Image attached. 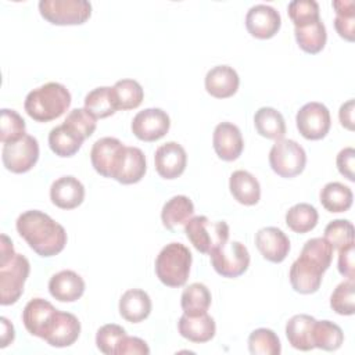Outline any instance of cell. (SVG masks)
<instances>
[{
  "label": "cell",
  "instance_id": "1",
  "mask_svg": "<svg viewBox=\"0 0 355 355\" xmlns=\"http://www.w3.org/2000/svg\"><path fill=\"white\" fill-rule=\"evenodd\" d=\"M18 234L40 257L60 254L67 244V232L62 225L39 209L22 212L15 222Z\"/></svg>",
  "mask_w": 355,
  "mask_h": 355
},
{
  "label": "cell",
  "instance_id": "2",
  "mask_svg": "<svg viewBox=\"0 0 355 355\" xmlns=\"http://www.w3.org/2000/svg\"><path fill=\"white\" fill-rule=\"evenodd\" d=\"M71 100V93L64 85L47 82L26 94L24 108L33 121L50 122L69 108Z\"/></svg>",
  "mask_w": 355,
  "mask_h": 355
},
{
  "label": "cell",
  "instance_id": "3",
  "mask_svg": "<svg viewBox=\"0 0 355 355\" xmlns=\"http://www.w3.org/2000/svg\"><path fill=\"white\" fill-rule=\"evenodd\" d=\"M191 261V252L184 244L169 243L157 255L155 275L168 287H182L189 279Z\"/></svg>",
  "mask_w": 355,
  "mask_h": 355
},
{
  "label": "cell",
  "instance_id": "4",
  "mask_svg": "<svg viewBox=\"0 0 355 355\" xmlns=\"http://www.w3.org/2000/svg\"><path fill=\"white\" fill-rule=\"evenodd\" d=\"M184 233L193 247L201 254H211L229 240V225L225 220H211L204 215L191 216L184 223Z\"/></svg>",
  "mask_w": 355,
  "mask_h": 355
},
{
  "label": "cell",
  "instance_id": "5",
  "mask_svg": "<svg viewBox=\"0 0 355 355\" xmlns=\"http://www.w3.org/2000/svg\"><path fill=\"white\" fill-rule=\"evenodd\" d=\"M269 165L280 178H294L305 169L306 153L295 140L279 139L269 151Z\"/></svg>",
  "mask_w": 355,
  "mask_h": 355
},
{
  "label": "cell",
  "instance_id": "6",
  "mask_svg": "<svg viewBox=\"0 0 355 355\" xmlns=\"http://www.w3.org/2000/svg\"><path fill=\"white\" fill-rule=\"evenodd\" d=\"M31 265L26 257L15 254L7 262L0 263V304L12 305L24 293Z\"/></svg>",
  "mask_w": 355,
  "mask_h": 355
},
{
  "label": "cell",
  "instance_id": "7",
  "mask_svg": "<svg viewBox=\"0 0 355 355\" xmlns=\"http://www.w3.org/2000/svg\"><path fill=\"white\" fill-rule=\"evenodd\" d=\"M40 15L53 25H80L92 15V4L86 0H40Z\"/></svg>",
  "mask_w": 355,
  "mask_h": 355
},
{
  "label": "cell",
  "instance_id": "8",
  "mask_svg": "<svg viewBox=\"0 0 355 355\" xmlns=\"http://www.w3.org/2000/svg\"><path fill=\"white\" fill-rule=\"evenodd\" d=\"M209 257L215 272L227 279L241 276L250 266V252L240 241H227L225 245L214 250Z\"/></svg>",
  "mask_w": 355,
  "mask_h": 355
},
{
  "label": "cell",
  "instance_id": "9",
  "mask_svg": "<svg viewBox=\"0 0 355 355\" xmlns=\"http://www.w3.org/2000/svg\"><path fill=\"white\" fill-rule=\"evenodd\" d=\"M297 129L306 140L323 139L331 126L329 108L318 101L304 104L295 115Z\"/></svg>",
  "mask_w": 355,
  "mask_h": 355
},
{
  "label": "cell",
  "instance_id": "10",
  "mask_svg": "<svg viewBox=\"0 0 355 355\" xmlns=\"http://www.w3.org/2000/svg\"><path fill=\"white\" fill-rule=\"evenodd\" d=\"M39 159V143L36 137L25 135L15 143L3 146L1 161L7 171L12 173H25L31 171Z\"/></svg>",
  "mask_w": 355,
  "mask_h": 355
},
{
  "label": "cell",
  "instance_id": "11",
  "mask_svg": "<svg viewBox=\"0 0 355 355\" xmlns=\"http://www.w3.org/2000/svg\"><path fill=\"white\" fill-rule=\"evenodd\" d=\"M126 146L116 137L107 136L96 140L90 151V161L94 171L104 178L114 179L122 162Z\"/></svg>",
  "mask_w": 355,
  "mask_h": 355
},
{
  "label": "cell",
  "instance_id": "12",
  "mask_svg": "<svg viewBox=\"0 0 355 355\" xmlns=\"http://www.w3.org/2000/svg\"><path fill=\"white\" fill-rule=\"evenodd\" d=\"M58 309L44 298H32L22 311V322L25 329L42 340L49 336Z\"/></svg>",
  "mask_w": 355,
  "mask_h": 355
},
{
  "label": "cell",
  "instance_id": "13",
  "mask_svg": "<svg viewBox=\"0 0 355 355\" xmlns=\"http://www.w3.org/2000/svg\"><path fill=\"white\" fill-rule=\"evenodd\" d=\"M130 128L139 140L157 141L168 133L171 119L161 108H146L135 115Z\"/></svg>",
  "mask_w": 355,
  "mask_h": 355
},
{
  "label": "cell",
  "instance_id": "14",
  "mask_svg": "<svg viewBox=\"0 0 355 355\" xmlns=\"http://www.w3.org/2000/svg\"><path fill=\"white\" fill-rule=\"evenodd\" d=\"M282 26V17L276 8L268 4L252 6L245 15V28L257 39L273 37Z\"/></svg>",
  "mask_w": 355,
  "mask_h": 355
},
{
  "label": "cell",
  "instance_id": "15",
  "mask_svg": "<svg viewBox=\"0 0 355 355\" xmlns=\"http://www.w3.org/2000/svg\"><path fill=\"white\" fill-rule=\"evenodd\" d=\"M324 272L316 262L300 254L290 268L291 287L300 294H313L319 290Z\"/></svg>",
  "mask_w": 355,
  "mask_h": 355
},
{
  "label": "cell",
  "instance_id": "16",
  "mask_svg": "<svg viewBox=\"0 0 355 355\" xmlns=\"http://www.w3.org/2000/svg\"><path fill=\"white\" fill-rule=\"evenodd\" d=\"M154 165L157 173L166 179L172 180L179 178L187 165L186 150L176 141H166L161 144L154 154Z\"/></svg>",
  "mask_w": 355,
  "mask_h": 355
},
{
  "label": "cell",
  "instance_id": "17",
  "mask_svg": "<svg viewBox=\"0 0 355 355\" xmlns=\"http://www.w3.org/2000/svg\"><path fill=\"white\" fill-rule=\"evenodd\" d=\"M255 245L261 255L273 263H280L290 252V240L275 226H266L255 233Z\"/></svg>",
  "mask_w": 355,
  "mask_h": 355
},
{
  "label": "cell",
  "instance_id": "18",
  "mask_svg": "<svg viewBox=\"0 0 355 355\" xmlns=\"http://www.w3.org/2000/svg\"><path fill=\"white\" fill-rule=\"evenodd\" d=\"M212 146L220 159L234 161L243 153L244 140L240 129L234 123L220 122L214 129Z\"/></svg>",
  "mask_w": 355,
  "mask_h": 355
},
{
  "label": "cell",
  "instance_id": "19",
  "mask_svg": "<svg viewBox=\"0 0 355 355\" xmlns=\"http://www.w3.org/2000/svg\"><path fill=\"white\" fill-rule=\"evenodd\" d=\"M50 200L61 209H73L85 200V186L75 176H61L51 183Z\"/></svg>",
  "mask_w": 355,
  "mask_h": 355
},
{
  "label": "cell",
  "instance_id": "20",
  "mask_svg": "<svg viewBox=\"0 0 355 355\" xmlns=\"http://www.w3.org/2000/svg\"><path fill=\"white\" fill-rule=\"evenodd\" d=\"M85 280L73 270L64 269L49 280V293L60 302L78 301L85 293Z\"/></svg>",
  "mask_w": 355,
  "mask_h": 355
},
{
  "label": "cell",
  "instance_id": "21",
  "mask_svg": "<svg viewBox=\"0 0 355 355\" xmlns=\"http://www.w3.org/2000/svg\"><path fill=\"white\" fill-rule=\"evenodd\" d=\"M205 90L215 98L232 97L240 85L239 73L229 65H216L211 68L204 79Z\"/></svg>",
  "mask_w": 355,
  "mask_h": 355
},
{
  "label": "cell",
  "instance_id": "22",
  "mask_svg": "<svg viewBox=\"0 0 355 355\" xmlns=\"http://www.w3.org/2000/svg\"><path fill=\"white\" fill-rule=\"evenodd\" d=\"M180 336L191 343H208L216 333V324L212 316L202 313L198 316H189L183 313L178 322Z\"/></svg>",
  "mask_w": 355,
  "mask_h": 355
},
{
  "label": "cell",
  "instance_id": "23",
  "mask_svg": "<svg viewBox=\"0 0 355 355\" xmlns=\"http://www.w3.org/2000/svg\"><path fill=\"white\" fill-rule=\"evenodd\" d=\"M119 313L121 316L130 323H140L148 318L151 313V298L150 295L140 288L126 290L119 298Z\"/></svg>",
  "mask_w": 355,
  "mask_h": 355
},
{
  "label": "cell",
  "instance_id": "24",
  "mask_svg": "<svg viewBox=\"0 0 355 355\" xmlns=\"http://www.w3.org/2000/svg\"><path fill=\"white\" fill-rule=\"evenodd\" d=\"M80 334V322L79 319L69 312L58 311L55 322L46 337V343L51 347L64 348L72 345Z\"/></svg>",
  "mask_w": 355,
  "mask_h": 355
},
{
  "label": "cell",
  "instance_id": "25",
  "mask_svg": "<svg viewBox=\"0 0 355 355\" xmlns=\"http://www.w3.org/2000/svg\"><path fill=\"white\" fill-rule=\"evenodd\" d=\"M316 319L306 313H298L288 319L286 323V337L290 345L300 351H311L313 345V324Z\"/></svg>",
  "mask_w": 355,
  "mask_h": 355
},
{
  "label": "cell",
  "instance_id": "26",
  "mask_svg": "<svg viewBox=\"0 0 355 355\" xmlns=\"http://www.w3.org/2000/svg\"><path fill=\"white\" fill-rule=\"evenodd\" d=\"M229 189L233 198L243 205H255L261 198L258 179L243 169H237L230 175Z\"/></svg>",
  "mask_w": 355,
  "mask_h": 355
},
{
  "label": "cell",
  "instance_id": "27",
  "mask_svg": "<svg viewBox=\"0 0 355 355\" xmlns=\"http://www.w3.org/2000/svg\"><path fill=\"white\" fill-rule=\"evenodd\" d=\"M147 171L146 155L139 147H128L125 150L122 162L114 179L122 184H133L140 182Z\"/></svg>",
  "mask_w": 355,
  "mask_h": 355
},
{
  "label": "cell",
  "instance_id": "28",
  "mask_svg": "<svg viewBox=\"0 0 355 355\" xmlns=\"http://www.w3.org/2000/svg\"><path fill=\"white\" fill-rule=\"evenodd\" d=\"M112 103L116 111L137 108L144 97L141 85L135 79H121L111 87Z\"/></svg>",
  "mask_w": 355,
  "mask_h": 355
},
{
  "label": "cell",
  "instance_id": "29",
  "mask_svg": "<svg viewBox=\"0 0 355 355\" xmlns=\"http://www.w3.org/2000/svg\"><path fill=\"white\" fill-rule=\"evenodd\" d=\"M254 126L258 135L266 139L279 140L286 135V121L273 107H261L254 115Z\"/></svg>",
  "mask_w": 355,
  "mask_h": 355
},
{
  "label": "cell",
  "instance_id": "30",
  "mask_svg": "<svg viewBox=\"0 0 355 355\" xmlns=\"http://www.w3.org/2000/svg\"><path fill=\"white\" fill-rule=\"evenodd\" d=\"M294 36L300 49L308 54H318L322 51L327 40L326 26L322 19L302 26H294Z\"/></svg>",
  "mask_w": 355,
  "mask_h": 355
},
{
  "label": "cell",
  "instance_id": "31",
  "mask_svg": "<svg viewBox=\"0 0 355 355\" xmlns=\"http://www.w3.org/2000/svg\"><path fill=\"white\" fill-rule=\"evenodd\" d=\"M194 214V204L187 196H173L169 198L161 211L162 225L173 230L178 225H184Z\"/></svg>",
  "mask_w": 355,
  "mask_h": 355
},
{
  "label": "cell",
  "instance_id": "32",
  "mask_svg": "<svg viewBox=\"0 0 355 355\" xmlns=\"http://www.w3.org/2000/svg\"><path fill=\"white\" fill-rule=\"evenodd\" d=\"M83 139L72 132L65 123L53 128L49 133L50 150L62 158L75 155L83 144Z\"/></svg>",
  "mask_w": 355,
  "mask_h": 355
},
{
  "label": "cell",
  "instance_id": "33",
  "mask_svg": "<svg viewBox=\"0 0 355 355\" xmlns=\"http://www.w3.org/2000/svg\"><path fill=\"white\" fill-rule=\"evenodd\" d=\"M320 204L329 212H345L351 208L354 194L352 190L340 183V182H329L320 190Z\"/></svg>",
  "mask_w": 355,
  "mask_h": 355
},
{
  "label": "cell",
  "instance_id": "34",
  "mask_svg": "<svg viewBox=\"0 0 355 355\" xmlns=\"http://www.w3.org/2000/svg\"><path fill=\"white\" fill-rule=\"evenodd\" d=\"M212 297L208 287L202 283L189 284L180 297V305L183 313L189 316H198L208 312Z\"/></svg>",
  "mask_w": 355,
  "mask_h": 355
},
{
  "label": "cell",
  "instance_id": "35",
  "mask_svg": "<svg viewBox=\"0 0 355 355\" xmlns=\"http://www.w3.org/2000/svg\"><path fill=\"white\" fill-rule=\"evenodd\" d=\"M319 214L316 208L308 202H298L286 212V225L294 233H308L318 225Z\"/></svg>",
  "mask_w": 355,
  "mask_h": 355
},
{
  "label": "cell",
  "instance_id": "36",
  "mask_svg": "<svg viewBox=\"0 0 355 355\" xmlns=\"http://www.w3.org/2000/svg\"><path fill=\"white\" fill-rule=\"evenodd\" d=\"M313 345L323 351H336L344 343V333L338 324L330 320H316L313 324Z\"/></svg>",
  "mask_w": 355,
  "mask_h": 355
},
{
  "label": "cell",
  "instance_id": "37",
  "mask_svg": "<svg viewBox=\"0 0 355 355\" xmlns=\"http://www.w3.org/2000/svg\"><path fill=\"white\" fill-rule=\"evenodd\" d=\"M85 110L89 111L96 119L107 118L115 114L116 110L112 103L111 87L100 86L90 90L85 97Z\"/></svg>",
  "mask_w": 355,
  "mask_h": 355
},
{
  "label": "cell",
  "instance_id": "38",
  "mask_svg": "<svg viewBox=\"0 0 355 355\" xmlns=\"http://www.w3.org/2000/svg\"><path fill=\"white\" fill-rule=\"evenodd\" d=\"M248 349L252 355H279L282 352V344L273 330L259 327L250 334Z\"/></svg>",
  "mask_w": 355,
  "mask_h": 355
},
{
  "label": "cell",
  "instance_id": "39",
  "mask_svg": "<svg viewBox=\"0 0 355 355\" xmlns=\"http://www.w3.org/2000/svg\"><path fill=\"white\" fill-rule=\"evenodd\" d=\"M331 309L343 316H351L355 312V283L354 279L341 282L330 297Z\"/></svg>",
  "mask_w": 355,
  "mask_h": 355
},
{
  "label": "cell",
  "instance_id": "40",
  "mask_svg": "<svg viewBox=\"0 0 355 355\" xmlns=\"http://www.w3.org/2000/svg\"><path fill=\"white\" fill-rule=\"evenodd\" d=\"M26 125L24 118L14 110H1L0 122V140L3 144L15 143L26 135Z\"/></svg>",
  "mask_w": 355,
  "mask_h": 355
},
{
  "label": "cell",
  "instance_id": "41",
  "mask_svg": "<svg viewBox=\"0 0 355 355\" xmlns=\"http://www.w3.org/2000/svg\"><path fill=\"white\" fill-rule=\"evenodd\" d=\"M333 250L324 237H313L305 241L301 254L316 262L323 270H327L333 259Z\"/></svg>",
  "mask_w": 355,
  "mask_h": 355
},
{
  "label": "cell",
  "instance_id": "42",
  "mask_svg": "<svg viewBox=\"0 0 355 355\" xmlns=\"http://www.w3.org/2000/svg\"><path fill=\"white\" fill-rule=\"evenodd\" d=\"M287 12L294 26H302L320 19L319 4L315 0H293L287 6Z\"/></svg>",
  "mask_w": 355,
  "mask_h": 355
},
{
  "label": "cell",
  "instance_id": "43",
  "mask_svg": "<svg viewBox=\"0 0 355 355\" xmlns=\"http://www.w3.org/2000/svg\"><path fill=\"white\" fill-rule=\"evenodd\" d=\"M324 239L333 248L340 250L354 243V226L347 219H334L324 227Z\"/></svg>",
  "mask_w": 355,
  "mask_h": 355
},
{
  "label": "cell",
  "instance_id": "44",
  "mask_svg": "<svg viewBox=\"0 0 355 355\" xmlns=\"http://www.w3.org/2000/svg\"><path fill=\"white\" fill-rule=\"evenodd\" d=\"M62 123H65L79 137L86 140L94 133L97 126V119L85 108H75L67 115Z\"/></svg>",
  "mask_w": 355,
  "mask_h": 355
},
{
  "label": "cell",
  "instance_id": "45",
  "mask_svg": "<svg viewBox=\"0 0 355 355\" xmlns=\"http://www.w3.org/2000/svg\"><path fill=\"white\" fill-rule=\"evenodd\" d=\"M126 336V331L122 326L115 323H107L101 326L96 333V345L105 355H115L116 347L121 340Z\"/></svg>",
  "mask_w": 355,
  "mask_h": 355
},
{
  "label": "cell",
  "instance_id": "46",
  "mask_svg": "<svg viewBox=\"0 0 355 355\" xmlns=\"http://www.w3.org/2000/svg\"><path fill=\"white\" fill-rule=\"evenodd\" d=\"M128 354H133V355H148L150 354V348L147 345V343L139 337H129L125 336L119 345L116 347L115 355H128Z\"/></svg>",
  "mask_w": 355,
  "mask_h": 355
},
{
  "label": "cell",
  "instance_id": "47",
  "mask_svg": "<svg viewBox=\"0 0 355 355\" xmlns=\"http://www.w3.org/2000/svg\"><path fill=\"white\" fill-rule=\"evenodd\" d=\"M354 161H355V150L352 147L343 148L336 158V165L338 172L347 178L349 182H355L354 173Z\"/></svg>",
  "mask_w": 355,
  "mask_h": 355
},
{
  "label": "cell",
  "instance_id": "48",
  "mask_svg": "<svg viewBox=\"0 0 355 355\" xmlns=\"http://www.w3.org/2000/svg\"><path fill=\"white\" fill-rule=\"evenodd\" d=\"M354 254H355V244L351 243L338 250V272L347 279H354Z\"/></svg>",
  "mask_w": 355,
  "mask_h": 355
},
{
  "label": "cell",
  "instance_id": "49",
  "mask_svg": "<svg viewBox=\"0 0 355 355\" xmlns=\"http://www.w3.org/2000/svg\"><path fill=\"white\" fill-rule=\"evenodd\" d=\"M334 28L343 39H345L348 42H354V39H355V14H336Z\"/></svg>",
  "mask_w": 355,
  "mask_h": 355
},
{
  "label": "cell",
  "instance_id": "50",
  "mask_svg": "<svg viewBox=\"0 0 355 355\" xmlns=\"http://www.w3.org/2000/svg\"><path fill=\"white\" fill-rule=\"evenodd\" d=\"M354 111H355V101L354 98H349L344 104H341L340 111H338V119L341 126H344L348 130H354Z\"/></svg>",
  "mask_w": 355,
  "mask_h": 355
},
{
  "label": "cell",
  "instance_id": "51",
  "mask_svg": "<svg viewBox=\"0 0 355 355\" xmlns=\"http://www.w3.org/2000/svg\"><path fill=\"white\" fill-rule=\"evenodd\" d=\"M0 323H1V337H0V343L1 344H0V347L6 348L7 345H10L14 341L15 331H14L12 323L7 318L1 316L0 318Z\"/></svg>",
  "mask_w": 355,
  "mask_h": 355
},
{
  "label": "cell",
  "instance_id": "52",
  "mask_svg": "<svg viewBox=\"0 0 355 355\" xmlns=\"http://www.w3.org/2000/svg\"><path fill=\"white\" fill-rule=\"evenodd\" d=\"M17 252L14 251L12 241L7 234H1V243H0V263L7 262L11 259Z\"/></svg>",
  "mask_w": 355,
  "mask_h": 355
}]
</instances>
